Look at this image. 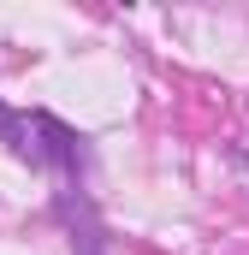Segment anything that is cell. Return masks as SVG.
I'll use <instances>...</instances> for the list:
<instances>
[{"mask_svg": "<svg viewBox=\"0 0 249 255\" xmlns=\"http://www.w3.org/2000/svg\"><path fill=\"white\" fill-rule=\"evenodd\" d=\"M54 220L65 226L71 255H107V232H101V214H95L89 190H54Z\"/></svg>", "mask_w": 249, "mask_h": 255, "instance_id": "cell-2", "label": "cell"}, {"mask_svg": "<svg viewBox=\"0 0 249 255\" xmlns=\"http://www.w3.org/2000/svg\"><path fill=\"white\" fill-rule=\"evenodd\" d=\"M0 142L54 178V190H89V172H95V148L83 130H71L65 119L42 113V107H6L0 101Z\"/></svg>", "mask_w": 249, "mask_h": 255, "instance_id": "cell-1", "label": "cell"}]
</instances>
